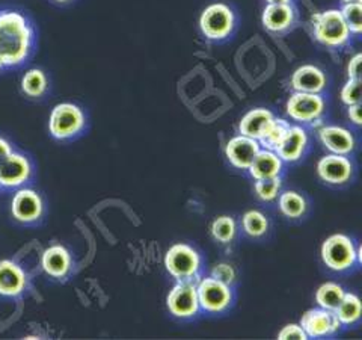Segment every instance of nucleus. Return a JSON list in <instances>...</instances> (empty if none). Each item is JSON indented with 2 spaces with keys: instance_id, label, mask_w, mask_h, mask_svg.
Segmentation results:
<instances>
[{
  "instance_id": "nucleus-1",
  "label": "nucleus",
  "mask_w": 362,
  "mask_h": 340,
  "mask_svg": "<svg viewBox=\"0 0 362 340\" xmlns=\"http://www.w3.org/2000/svg\"><path fill=\"white\" fill-rule=\"evenodd\" d=\"M33 30L25 16L16 11L0 13V62L14 67L25 61L32 49Z\"/></svg>"
},
{
  "instance_id": "nucleus-2",
  "label": "nucleus",
  "mask_w": 362,
  "mask_h": 340,
  "mask_svg": "<svg viewBox=\"0 0 362 340\" xmlns=\"http://www.w3.org/2000/svg\"><path fill=\"white\" fill-rule=\"evenodd\" d=\"M314 35L327 47H341L350 38V30L339 9H327L313 17Z\"/></svg>"
},
{
  "instance_id": "nucleus-3",
  "label": "nucleus",
  "mask_w": 362,
  "mask_h": 340,
  "mask_svg": "<svg viewBox=\"0 0 362 340\" xmlns=\"http://www.w3.org/2000/svg\"><path fill=\"white\" fill-rule=\"evenodd\" d=\"M165 266L177 281L194 280L201 269V256L195 248L187 244H175L168 249Z\"/></svg>"
},
{
  "instance_id": "nucleus-4",
  "label": "nucleus",
  "mask_w": 362,
  "mask_h": 340,
  "mask_svg": "<svg viewBox=\"0 0 362 340\" xmlns=\"http://www.w3.org/2000/svg\"><path fill=\"white\" fill-rule=\"evenodd\" d=\"M323 264L337 272H343L352 268L358 262L356 248L349 236L337 233L327 237L322 245Z\"/></svg>"
},
{
  "instance_id": "nucleus-5",
  "label": "nucleus",
  "mask_w": 362,
  "mask_h": 340,
  "mask_svg": "<svg viewBox=\"0 0 362 340\" xmlns=\"http://www.w3.org/2000/svg\"><path fill=\"white\" fill-rule=\"evenodd\" d=\"M85 128V113L77 105L59 103L52 109L49 130L56 140H70Z\"/></svg>"
},
{
  "instance_id": "nucleus-6",
  "label": "nucleus",
  "mask_w": 362,
  "mask_h": 340,
  "mask_svg": "<svg viewBox=\"0 0 362 340\" xmlns=\"http://www.w3.org/2000/svg\"><path fill=\"white\" fill-rule=\"evenodd\" d=\"M235 17L231 8L225 4H211L199 17L201 32L209 40H223L234 29Z\"/></svg>"
},
{
  "instance_id": "nucleus-7",
  "label": "nucleus",
  "mask_w": 362,
  "mask_h": 340,
  "mask_svg": "<svg viewBox=\"0 0 362 340\" xmlns=\"http://www.w3.org/2000/svg\"><path fill=\"white\" fill-rule=\"evenodd\" d=\"M199 309L207 313H222L231 305L233 293L228 285L210 277L197 283Z\"/></svg>"
},
{
  "instance_id": "nucleus-8",
  "label": "nucleus",
  "mask_w": 362,
  "mask_h": 340,
  "mask_svg": "<svg viewBox=\"0 0 362 340\" xmlns=\"http://www.w3.org/2000/svg\"><path fill=\"white\" fill-rule=\"evenodd\" d=\"M166 304L169 312L177 317L186 319V317L195 316L199 310L197 283L194 280L178 281L173 290L168 293Z\"/></svg>"
},
{
  "instance_id": "nucleus-9",
  "label": "nucleus",
  "mask_w": 362,
  "mask_h": 340,
  "mask_svg": "<svg viewBox=\"0 0 362 340\" xmlns=\"http://www.w3.org/2000/svg\"><path fill=\"white\" fill-rule=\"evenodd\" d=\"M287 115L299 123L317 121L325 112V100L320 94L313 93H296L287 100Z\"/></svg>"
},
{
  "instance_id": "nucleus-10",
  "label": "nucleus",
  "mask_w": 362,
  "mask_h": 340,
  "mask_svg": "<svg viewBox=\"0 0 362 340\" xmlns=\"http://www.w3.org/2000/svg\"><path fill=\"white\" fill-rule=\"evenodd\" d=\"M303 332L307 333L308 339H320L337 333L341 328V322L332 310L326 309H311L302 314L299 324Z\"/></svg>"
},
{
  "instance_id": "nucleus-11",
  "label": "nucleus",
  "mask_w": 362,
  "mask_h": 340,
  "mask_svg": "<svg viewBox=\"0 0 362 340\" xmlns=\"http://www.w3.org/2000/svg\"><path fill=\"white\" fill-rule=\"evenodd\" d=\"M354 173L350 159L343 154H326L317 164V174L329 185H344Z\"/></svg>"
},
{
  "instance_id": "nucleus-12",
  "label": "nucleus",
  "mask_w": 362,
  "mask_h": 340,
  "mask_svg": "<svg viewBox=\"0 0 362 340\" xmlns=\"http://www.w3.org/2000/svg\"><path fill=\"white\" fill-rule=\"evenodd\" d=\"M32 165L26 156L11 153L0 162V186L18 188L30 178Z\"/></svg>"
},
{
  "instance_id": "nucleus-13",
  "label": "nucleus",
  "mask_w": 362,
  "mask_h": 340,
  "mask_svg": "<svg viewBox=\"0 0 362 340\" xmlns=\"http://www.w3.org/2000/svg\"><path fill=\"white\" fill-rule=\"evenodd\" d=\"M259 150H262V145L257 140L245 135H237L226 142L225 156L234 168L247 169Z\"/></svg>"
},
{
  "instance_id": "nucleus-14",
  "label": "nucleus",
  "mask_w": 362,
  "mask_h": 340,
  "mask_svg": "<svg viewBox=\"0 0 362 340\" xmlns=\"http://www.w3.org/2000/svg\"><path fill=\"white\" fill-rule=\"evenodd\" d=\"M11 212H13V217L20 222L38 221L44 212L42 198L33 189H18L13 197Z\"/></svg>"
},
{
  "instance_id": "nucleus-15",
  "label": "nucleus",
  "mask_w": 362,
  "mask_h": 340,
  "mask_svg": "<svg viewBox=\"0 0 362 340\" xmlns=\"http://www.w3.org/2000/svg\"><path fill=\"white\" fill-rule=\"evenodd\" d=\"M308 145V133L300 126H290L287 135L276 147L275 153L282 162H296L305 153Z\"/></svg>"
},
{
  "instance_id": "nucleus-16",
  "label": "nucleus",
  "mask_w": 362,
  "mask_h": 340,
  "mask_svg": "<svg viewBox=\"0 0 362 340\" xmlns=\"http://www.w3.org/2000/svg\"><path fill=\"white\" fill-rule=\"evenodd\" d=\"M290 82L296 93L320 94L326 86V74L315 65H302L291 74Z\"/></svg>"
},
{
  "instance_id": "nucleus-17",
  "label": "nucleus",
  "mask_w": 362,
  "mask_h": 340,
  "mask_svg": "<svg viewBox=\"0 0 362 340\" xmlns=\"http://www.w3.org/2000/svg\"><path fill=\"white\" fill-rule=\"evenodd\" d=\"M319 138L326 149L334 154L349 156L355 150L354 135L341 126H323L319 129Z\"/></svg>"
},
{
  "instance_id": "nucleus-18",
  "label": "nucleus",
  "mask_w": 362,
  "mask_h": 340,
  "mask_svg": "<svg viewBox=\"0 0 362 340\" xmlns=\"http://www.w3.org/2000/svg\"><path fill=\"white\" fill-rule=\"evenodd\" d=\"M26 274L13 260H0V295L17 297L26 288Z\"/></svg>"
},
{
  "instance_id": "nucleus-19",
  "label": "nucleus",
  "mask_w": 362,
  "mask_h": 340,
  "mask_svg": "<svg viewBox=\"0 0 362 340\" xmlns=\"http://www.w3.org/2000/svg\"><path fill=\"white\" fill-rule=\"evenodd\" d=\"M41 266L47 276L64 278L71 269L70 251L62 245H52L42 253Z\"/></svg>"
},
{
  "instance_id": "nucleus-20",
  "label": "nucleus",
  "mask_w": 362,
  "mask_h": 340,
  "mask_svg": "<svg viewBox=\"0 0 362 340\" xmlns=\"http://www.w3.org/2000/svg\"><path fill=\"white\" fill-rule=\"evenodd\" d=\"M274 120H275V115L269 109H263V108L252 109L247 113H245V117L239 124V132L240 135L249 136V138L258 141Z\"/></svg>"
},
{
  "instance_id": "nucleus-21",
  "label": "nucleus",
  "mask_w": 362,
  "mask_h": 340,
  "mask_svg": "<svg viewBox=\"0 0 362 340\" xmlns=\"http://www.w3.org/2000/svg\"><path fill=\"white\" fill-rule=\"evenodd\" d=\"M282 162L281 157L274 150H259L255 159L252 161L251 166L247 168L249 174L255 180L278 177L282 171Z\"/></svg>"
},
{
  "instance_id": "nucleus-22",
  "label": "nucleus",
  "mask_w": 362,
  "mask_h": 340,
  "mask_svg": "<svg viewBox=\"0 0 362 340\" xmlns=\"http://www.w3.org/2000/svg\"><path fill=\"white\" fill-rule=\"evenodd\" d=\"M263 26L270 32H282L294 21V9L290 4H267L262 16Z\"/></svg>"
},
{
  "instance_id": "nucleus-23",
  "label": "nucleus",
  "mask_w": 362,
  "mask_h": 340,
  "mask_svg": "<svg viewBox=\"0 0 362 340\" xmlns=\"http://www.w3.org/2000/svg\"><path fill=\"white\" fill-rule=\"evenodd\" d=\"M278 197V206L284 217L296 220L307 212V201H305V198L300 194H298L296 191L281 192Z\"/></svg>"
},
{
  "instance_id": "nucleus-24",
  "label": "nucleus",
  "mask_w": 362,
  "mask_h": 340,
  "mask_svg": "<svg viewBox=\"0 0 362 340\" xmlns=\"http://www.w3.org/2000/svg\"><path fill=\"white\" fill-rule=\"evenodd\" d=\"M341 325H354L361 317V300L355 293H344L341 302L334 310Z\"/></svg>"
},
{
  "instance_id": "nucleus-25",
  "label": "nucleus",
  "mask_w": 362,
  "mask_h": 340,
  "mask_svg": "<svg viewBox=\"0 0 362 340\" xmlns=\"http://www.w3.org/2000/svg\"><path fill=\"white\" fill-rule=\"evenodd\" d=\"M344 289L337 283L327 281L315 290V302L326 310H335L344 297Z\"/></svg>"
},
{
  "instance_id": "nucleus-26",
  "label": "nucleus",
  "mask_w": 362,
  "mask_h": 340,
  "mask_svg": "<svg viewBox=\"0 0 362 340\" xmlns=\"http://www.w3.org/2000/svg\"><path fill=\"white\" fill-rule=\"evenodd\" d=\"M47 77H45L44 72L40 70V68H30L21 79V91L28 97L37 98L44 96L45 91H47Z\"/></svg>"
},
{
  "instance_id": "nucleus-27",
  "label": "nucleus",
  "mask_w": 362,
  "mask_h": 340,
  "mask_svg": "<svg viewBox=\"0 0 362 340\" xmlns=\"http://www.w3.org/2000/svg\"><path fill=\"white\" fill-rule=\"evenodd\" d=\"M290 129V123L282 120V118H275L272 121L270 126L266 129L262 138L258 140L259 145H263L266 150H276V147L281 144V141L284 140V136L287 135V130Z\"/></svg>"
},
{
  "instance_id": "nucleus-28",
  "label": "nucleus",
  "mask_w": 362,
  "mask_h": 340,
  "mask_svg": "<svg viewBox=\"0 0 362 340\" xmlns=\"http://www.w3.org/2000/svg\"><path fill=\"white\" fill-rule=\"evenodd\" d=\"M242 227L246 234L252 237L263 236L269 229V221L266 215L259 210H247L242 218Z\"/></svg>"
},
{
  "instance_id": "nucleus-29",
  "label": "nucleus",
  "mask_w": 362,
  "mask_h": 340,
  "mask_svg": "<svg viewBox=\"0 0 362 340\" xmlns=\"http://www.w3.org/2000/svg\"><path fill=\"white\" fill-rule=\"evenodd\" d=\"M237 232V225L234 218L226 217V215H222V217L216 218L211 224V236L221 244H228L235 237Z\"/></svg>"
},
{
  "instance_id": "nucleus-30",
  "label": "nucleus",
  "mask_w": 362,
  "mask_h": 340,
  "mask_svg": "<svg viewBox=\"0 0 362 340\" xmlns=\"http://www.w3.org/2000/svg\"><path fill=\"white\" fill-rule=\"evenodd\" d=\"M281 188H282V181L281 177H270V178H262V180H255V194L257 197L264 201L270 203L278 198L281 194Z\"/></svg>"
},
{
  "instance_id": "nucleus-31",
  "label": "nucleus",
  "mask_w": 362,
  "mask_h": 340,
  "mask_svg": "<svg viewBox=\"0 0 362 340\" xmlns=\"http://www.w3.org/2000/svg\"><path fill=\"white\" fill-rule=\"evenodd\" d=\"M346 25L354 35H361L362 32V4H344L339 9Z\"/></svg>"
},
{
  "instance_id": "nucleus-32",
  "label": "nucleus",
  "mask_w": 362,
  "mask_h": 340,
  "mask_svg": "<svg viewBox=\"0 0 362 340\" xmlns=\"http://www.w3.org/2000/svg\"><path fill=\"white\" fill-rule=\"evenodd\" d=\"M341 101L344 105L361 103V79H349L341 88Z\"/></svg>"
},
{
  "instance_id": "nucleus-33",
  "label": "nucleus",
  "mask_w": 362,
  "mask_h": 340,
  "mask_svg": "<svg viewBox=\"0 0 362 340\" xmlns=\"http://www.w3.org/2000/svg\"><path fill=\"white\" fill-rule=\"evenodd\" d=\"M211 277L230 286L235 280V271L230 264H218L211 269Z\"/></svg>"
},
{
  "instance_id": "nucleus-34",
  "label": "nucleus",
  "mask_w": 362,
  "mask_h": 340,
  "mask_svg": "<svg viewBox=\"0 0 362 340\" xmlns=\"http://www.w3.org/2000/svg\"><path fill=\"white\" fill-rule=\"evenodd\" d=\"M279 340H307L308 336L303 332V328L298 324H290L286 325L282 330L278 333Z\"/></svg>"
},
{
  "instance_id": "nucleus-35",
  "label": "nucleus",
  "mask_w": 362,
  "mask_h": 340,
  "mask_svg": "<svg viewBox=\"0 0 362 340\" xmlns=\"http://www.w3.org/2000/svg\"><path fill=\"white\" fill-rule=\"evenodd\" d=\"M361 61H362L361 53H356L354 58H350L347 65L349 79H361Z\"/></svg>"
},
{
  "instance_id": "nucleus-36",
  "label": "nucleus",
  "mask_w": 362,
  "mask_h": 340,
  "mask_svg": "<svg viewBox=\"0 0 362 340\" xmlns=\"http://www.w3.org/2000/svg\"><path fill=\"white\" fill-rule=\"evenodd\" d=\"M347 115L350 118V121H352L354 124H356V126H359V124L362 123L361 121V103H356V105H350L347 106Z\"/></svg>"
},
{
  "instance_id": "nucleus-37",
  "label": "nucleus",
  "mask_w": 362,
  "mask_h": 340,
  "mask_svg": "<svg viewBox=\"0 0 362 340\" xmlns=\"http://www.w3.org/2000/svg\"><path fill=\"white\" fill-rule=\"evenodd\" d=\"M11 153H13V147H11V144L6 140L0 138V162H2L4 159L8 157Z\"/></svg>"
},
{
  "instance_id": "nucleus-38",
  "label": "nucleus",
  "mask_w": 362,
  "mask_h": 340,
  "mask_svg": "<svg viewBox=\"0 0 362 340\" xmlns=\"http://www.w3.org/2000/svg\"><path fill=\"white\" fill-rule=\"evenodd\" d=\"M267 4H290V0H266Z\"/></svg>"
},
{
  "instance_id": "nucleus-39",
  "label": "nucleus",
  "mask_w": 362,
  "mask_h": 340,
  "mask_svg": "<svg viewBox=\"0 0 362 340\" xmlns=\"http://www.w3.org/2000/svg\"><path fill=\"white\" fill-rule=\"evenodd\" d=\"M343 4H361L362 0H341Z\"/></svg>"
},
{
  "instance_id": "nucleus-40",
  "label": "nucleus",
  "mask_w": 362,
  "mask_h": 340,
  "mask_svg": "<svg viewBox=\"0 0 362 340\" xmlns=\"http://www.w3.org/2000/svg\"><path fill=\"white\" fill-rule=\"evenodd\" d=\"M56 2H61V4H64V2H68V0H56Z\"/></svg>"
},
{
  "instance_id": "nucleus-41",
  "label": "nucleus",
  "mask_w": 362,
  "mask_h": 340,
  "mask_svg": "<svg viewBox=\"0 0 362 340\" xmlns=\"http://www.w3.org/2000/svg\"><path fill=\"white\" fill-rule=\"evenodd\" d=\"M2 68H4V64H2V62H0V70H2Z\"/></svg>"
}]
</instances>
